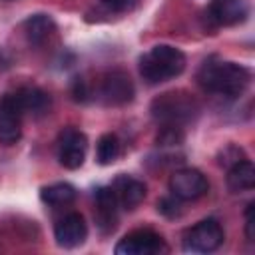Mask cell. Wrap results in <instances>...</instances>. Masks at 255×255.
Returning a JSON list of instances; mask_svg holds the SVG:
<instances>
[{
    "label": "cell",
    "mask_w": 255,
    "mask_h": 255,
    "mask_svg": "<svg viewBox=\"0 0 255 255\" xmlns=\"http://www.w3.org/2000/svg\"><path fill=\"white\" fill-rule=\"evenodd\" d=\"M86 237H88V223H86L84 215L76 213V211L64 215L54 227V239L64 249H74V247L82 245L86 241Z\"/></svg>",
    "instance_id": "obj_10"
},
{
    "label": "cell",
    "mask_w": 255,
    "mask_h": 255,
    "mask_svg": "<svg viewBox=\"0 0 255 255\" xmlns=\"http://www.w3.org/2000/svg\"><path fill=\"white\" fill-rule=\"evenodd\" d=\"M96 201V223L102 233H112L118 225V213H120V203L116 199V193L110 187H98L94 193Z\"/></svg>",
    "instance_id": "obj_11"
},
{
    "label": "cell",
    "mask_w": 255,
    "mask_h": 255,
    "mask_svg": "<svg viewBox=\"0 0 255 255\" xmlns=\"http://www.w3.org/2000/svg\"><path fill=\"white\" fill-rule=\"evenodd\" d=\"M120 151H122L120 137L116 133H104L100 135L96 145V161L100 165H110L120 157Z\"/></svg>",
    "instance_id": "obj_18"
},
{
    "label": "cell",
    "mask_w": 255,
    "mask_h": 255,
    "mask_svg": "<svg viewBox=\"0 0 255 255\" xmlns=\"http://www.w3.org/2000/svg\"><path fill=\"white\" fill-rule=\"evenodd\" d=\"M58 159L66 169L82 167L86 153H88V137L74 126H68L58 135Z\"/></svg>",
    "instance_id": "obj_5"
},
{
    "label": "cell",
    "mask_w": 255,
    "mask_h": 255,
    "mask_svg": "<svg viewBox=\"0 0 255 255\" xmlns=\"http://www.w3.org/2000/svg\"><path fill=\"white\" fill-rule=\"evenodd\" d=\"M209 189L207 177L195 167H181L169 177V191L179 201H195Z\"/></svg>",
    "instance_id": "obj_6"
},
{
    "label": "cell",
    "mask_w": 255,
    "mask_h": 255,
    "mask_svg": "<svg viewBox=\"0 0 255 255\" xmlns=\"http://www.w3.org/2000/svg\"><path fill=\"white\" fill-rule=\"evenodd\" d=\"M112 189L116 193V199L120 203L122 209H135L143 199H145V193H147V187L141 179L133 177V175H126V173H120L114 183H112Z\"/></svg>",
    "instance_id": "obj_12"
},
{
    "label": "cell",
    "mask_w": 255,
    "mask_h": 255,
    "mask_svg": "<svg viewBox=\"0 0 255 255\" xmlns=\"http://www.w3.org/2000/svg\"><path fill=\"white\" fill-rule=\"evenodd\" d=\"M102 2L114 12H129L137 4V0H102Z\"/></svg>",
    "instance_id": "obj_22"
},
{
    "label": "cell",
    "mask_w": 255,
    "mask_h": 255,
    "mask_svg": "<svg viewBox=\"0 0 255 255\" xmlns=\"http://www.w3.org/2000/svg\"><path fill=\"white\" fill-rule=\"evenodd\" d=\"M183 141V128L181 126H161L157 133L159 145H179Z\"/></svg>",
    "instance_id": "obj_19"
},
{
    "label": "cell",
    "mask_w": 255,
    "mask_h": 255,
    "mask_svg": "<svg viewBox=\"0 0 255 255\" xmlns=\"http://www.w3.org/2000/svg\"><path fill=\"white\" fill-rule=\"evenodd\" d=\"M24 36L32 46H42L50 40V36L56 32V24L52 16L48 14H32L22 24Z\"/></svg>",
    "instance_id": "obj_14"
},
{
    "label": "cell",
    "mask_w": 255,
    "mask_h": 255,
    "mask_svg": "<svg viewBox=\"0 0 255 255\" xmlns=\"http://www.w3.org/2000/svg\"><path fill=\"white\" fill-rule=\"evenodd\" d=\"M40 197L50 207H64L76 199V189H74V185H70L66 181H58V183L42 187Z\"/></svg>",
    "instance_id": "obj_17"
},
{
    "label": "cell",
    "mask_w": 255,
    "mask_h": 255,
    "mask_svg": "<svg viewBox=\"0 0 255 255\" xmlns=\"http://www.w3.org/2000/svg\"><path fill=\"white\" fill-rule=\"evenodd\" d=\"M165 249V241L159 233L151 229H135L118 241L116 255H157Z\"/></svg>",
    "instance_id": "obj_7"
},
{
    "label": "cell",
    "mask_w": 255,
    "mask_h": 255,
    "mask_svg": "<svg viewBox=\"0 0 255 255\" xmlns=\"http://www.w3.org/2000/svg\"><path fill=\"white\" fill-rule=\"evenodd\" d=\"M249 14L247 0H211L207 16L215 26H235Z\"/></svg>",
    "instance_id": "obj_13"
},
{
    "label": "cell",
    "mask_w": 255,
    "mask_h": 255,
    "mask_svg": "<svg viewBox=\"0 0 255 255\" xmlns=\"http://www.w3.org/2000/svg\"><path fill=\"white\" fill-rule=\"evenodd\" d=\"M157 211L163 213L165 217L173 219V217H179L181 215V205H179V199L169 195V197H163L157 201Z\"/></svg>",
    "instance_id": "obj_20"
},
{
    "label": "cell",
    "mask_w": 255,
    "mask_h": 255,
    "mask_svg": "<svg viewBox=\"0 0 255 255\" xmlns=\"http://www.w3.org/2000/svg\"><path fill=\"white\" fill-rule=\"evenodd\" d=\"M227 187L233 193L239 191H249L255 187V165L249 159H239L229 165L227 169Z\"/></svg>",
    "instance_id": "obj_16"
},
{
    "label": "cell",
    "mask_w": 255,
    "mask_h": 255,
    "mask_svg": "<svg viewBox=\"0 0 255 255\" xmlns=\"http://www.w3.org/2000/svg\"><path fill=\"white\" fill-rule=\"evenodd\" d=\"M185 54L179 48L169 44H157L139 58V76L147 84L155 86L177 78L185 70Z\"/></svg>",
    "instance_id": "obj_2"
},
{
    "label": "cell",
    "mask_w": 255,
    "mask_h": 255,
    "mask_svg": "<svg viewBox=\"0 0 255 255\" xmlns=\"http://www.w3.org/2000/svg\"><path fill=\"white\" fill-rule=\"evenodd\" d=\"M18 106L22 114H32V116H44L50 110V96L36 88V86H24L18 92H14Z\"/></svg>",
    "instance_id": "obj_15"
},
{
    "label": "cell",
    "mask_w": 255,
    "mask_h": 255,
    "mask_svg": "<svg viewBox=\"0 0 255 255\" xmlns=\"http://www.w3.org/2000/svg\"><path fill=\"white\" fill-rule=\"evenodd\" d=\"M223 239L225 233L221 223L213 217H207L187 229V233L183 235V249L191 253H211L221 247Z\"/></svg>",
    "instance_id": "obj_4"
},
{
    "label": "cell",
    "mask_w": 255,
    "mask_h": 255,
    "mask_svg": "<svg viewBox=\"0 0 255 255\" xmlns=\"http://www.w3.org/2000/svg\"><path fill=\"white\" fill-rule=\"evenodd\" d=\"M151 116L161 126H185L193 120L199 106L185 92H165L151 102Z\"/></svg>",
    "instance_id": "obj_3"
},
{
    "label": "cell",
    "mask_w": 255,
    "mask_h": 255,
    "mask_svg": "<svg viewBox=\"0 0 255 255\" xmlns=\"http://www.w3.org/2000/svg\"><path fill=\"white\" fill-rule=\"evenodd\" d=\"M251 82V72L235 62L225 60H207L197 72V84L215 96L237 98L245 92Z\"/></svg>",
    "instance_id": "obj_1"
},
{
    "label": "cell",
    "mask_w": 255,
    "mask_h": 255,
    "mask_svg": "<svg viewBox=\"0 0 255 255\" xmlns=\"http://www.w3.org/2000/svg\"><path fill=\"white\" fill-rule=\"evenodd\" d=\"M255 203L251 201L247 205V211H245V235L249 241H255Z\"/></svg>",
    "instance_id": "obj_21"
},
{
    "label": "cell",
    "mask_w": 255,
    "mask_h": 255,
    "mask_svg": "<svg viewBox=\"0 0 255 255\" xmlns=\"http://www.w3.org/2000/svg\"><path fill=\"white\" fill-rule=\"evenodd\" d=\"M22 110L14 94L0 98V143L14 145L22 137Z\"/></svg>",
    "instance_id": "obj_9"
},
{
    "label": "cell",
    "mask_w": 255,
    "mask_h": 255,
    "mask_svg": "<svg viewBox=\"0 0 255 255\" xmlns=\"http://www.w3.org/2000/svg\"><path fill=\"white\" fill-rule=\"evenodd\" d=\"M100 96L108 106H124L133 100L135 88L124 70H112L102 78Z\"/></svg>",
    "instance_id": "obj_8"
}]
</instances>
